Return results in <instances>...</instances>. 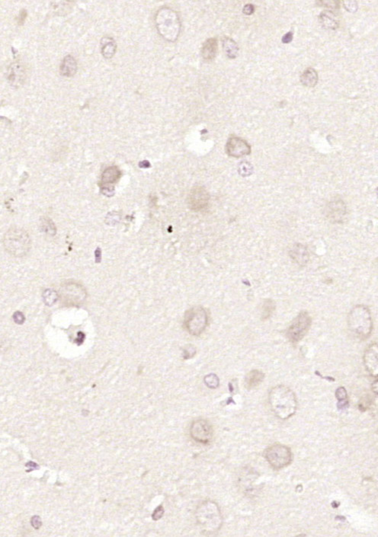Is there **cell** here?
<instances>
[{
    "mask_svg": "<svg viewBox=\"0 0 378 537\" xmlns=\"http://www.w3.org/2000/svg\"><path fill=\"white\" fill-rule=\"evenodd\" d=\"M226 150L230 157L240 158L250 154L251 146L246 140L234 136L228 140Z\"/></svg>",
    "mask_w": 378,
    "mask_h": 537,
    "instance_id": "obj_13",
    "label": "cell"
},
{
    "mask_svg": "<svg viewBox=\"0 0 378 537\" xmlns=\"http://www.w3.org/2000/svg\"><path fill=\"white\" fill-rule=\"evenodd\" d=\"M291 259L299 266L306 265L310 259V254L308 248L302 244H294L289 251Z\"/></svg>",
    "mask_w": 378,
    "mask_h": 537,
    "instance_id": "obj_16",
    "label": "cell"
},
{
    "mask_svg": "<svg viewBox=\"0 0 378 537\" xmlns=\"http://www.w3.org/2000/svg\"><path fill=\"white\" fill-rule=\"evenodd\" d=\"M377 261H378V259H377ZM377 267H378V261H377Z\"/></svg>",
    "mask_w": 378,
    "mask_h": 537,
    "instance_id": "obj_37",
    "label": "cell"
},
{
    "mask_svg": "<svg viewBox=\"0 0 378 537\" xmlns=\"http://www.w3.org/2000/svg\"><path fill=\"white\" fill-rule=\"evenodd\" d=\"M371 389L372 391H373L375 394L378 395V379H376V380L372 383Z\"/></svg>",
    "mask_w": 378,
    "mask_h": 537,
    "instance_id": "obj_35",
    "label": "cell"
},
{
    "mask_svg": "<svg viewBox=\"0 0 378 537\" xmlns=\"http://www.w3.org/2000/svg\"><path fill=\"white\" fill-rule=\"evenodd\" d=\"M60 295L65 305H78L86 299V291L79 283L67 281L60 287Z\"/></svg>",
    "mask_w": 378,
    "mask_h": 537,
    "instance_id": "obj_9",
    "label": "cell"
},
{
    "mask_svg": "<svg viewBox=\"0 0 378 537\" xmlns=\"http://www.w3.org/2000/svg\"><path fill=\"white\" fill-rule=\"evenodd\" d=\"M117 51V44L113 37L105 36L101 40V53L105 59H111Z\"/></svg>",
    "mask_w": 378,
    "mask_h": 537,
    "instance_id": "obj_18",
    "label": "cell"
},
{
    "mask_svg": "<svg viewBox=\"0 0 378 537\" xmlns=\"http://www.w3.org/2000/svg\"><path fill=\"white\" fill-rule=\"evenodd\" d=\"M222 47L228 58L235 59L238 56L240 48L237 42L231 37H224L222 39Z\"/></svg>",
    "mask_w": 378,
    "mask_h": 537,
    "instance_id": "obj_21",
    "label": "cell"
},
{
    "mask_svg": "<svg viewBox=\"0 0 378 537\" xmlns=\"http://www.w3.org/2000/svg\"><path fill=\"white\" fill-rule=\"evenodd\" d=\"M264 376H266V375L261 370H251L249 373H247L246 378H245L246 388L248 390L255 389V387H258L262 382V381L264 380Z\"/></svg>",
    "mask_w": 378,
    "mask_h": 537,
    "instance_id": "obj_20",
    "label": "cell"
},
{
    "mask_svg": "<svg viewBox=\"0 0 378 537\" xmlns=\"http://www.w3.org/2000/svg\"><path fill=\"white\" fill-rule=\"evenodd\" d=\"M217 51V41L215 37L208 39L202 48V56L206 61H211L215 58Z\"/></svg>",
    "mask_w": 378,
    "mask_h": 537,
    "instance_id": "obj_19",
    "label": "cell"
},
{
    "mask_svg": "<svg viewBox=\"0 0 378 537\" xmlns=\"http://www.w3.org/2000/svg\"><path fill=\"white\" fill-rule=\"evenodd\" d=\"M300 82L307 87H314L318 82V74L313 68H308L300 76Z\"/></svg>",
    "mask_w": 378,
    "mask_h": 537,
    "instance_id": "obj_23",
    "label": "cell"
},
{
    "mask_svg": "<svg viewBox=\"0 0 378 537\" xmlns=\"http://www.w3.org/2000/svg\"><path fill=\"white\" fill-rule=\"evenodd\" d=\"M210 199L211 197L205 187L196 186L189 192L187 199V205L189 208L194 211H202L208 208Z\"/></svg>",
    "mask_w": 378,
    "mask_h": 537,
    "instance_id": "obj_11",
    "label": "cell"
},
{
    "mask_svg": "<svg viewBox=\"0 0 378 537\" xmlns=\"http://www.w3.org/2000/svg\"><path fill=\"white\" fill-rule=\"evenodd\" d=\"M204 382L206 384L207 387L210 389H216L220 385V380H219L218 376L214 373H211V374L207 375L204 379Z\"/></svg>",
    "mask_w": 378,
    "mask_h": 537,
    "instance_id": "obj_26",
    "label": "cell"
},
{
    "mask_svg": "<svg viewBox=\"0 0 378 537\" xmlns=\"http://www.w3.org/2000/svg\"><path fill=\"white\" fill-rule=\"evenodd\" d=\"M7 79H8L9 83L13 87H20L25 80V68L20 63H12L9 67Z\"/></svg>",
    "mask_w": 378,
    "mask_h": 537,
    "instance_id": "obj_15",
    "label": "cell"
},
{
    "mask_svg": "<svg viewBox=\"0 0 378 537\" xmlns=\"http://www.w3.org/2000/svg\"><path fill=\"white\" fill-rule=\"evenodd\" d=\"M239 172H240V175H243V176H248V175L252 174V165L248 163V162H242L240 164V166H239Z\"/></svg>",
    "mask_w": 378,
    "mask_h": 537,
    "instance_id": "obj_27",
    "label": "cell"
},
{
    "mask_svg": "<svg viewBox=\"0 0 378 537\" xmlns=\"http://www.w3.org/2000/svg\"><path fill=\"white\" fill-rule=\"evenodd\" d=\"M254 12H255V7L252 4H247V5L245 6L243 10V13L245 15H247V16L253 14Z\"/></svg>",
    "mask_w": 378,
    "mask_h": 537,
    "instance_id": "obj_29",
    "label": "cell"
},
{
    "mask_svg": "<svg viewBox=\"0 0 378 537\" xmlns=\"http://www.w3.org/2000/svg\"><path fill=\"white\" fill-rule=\"evenodd\" d=\"M336 396L338 399H342V400H345L347 397V393H346V390L343 387H340L337 390Z\"/></svg>",
    "mask_w": 378,
    "mask_h": 537,
    "instance_id": "obj_30",
    "label": "cell"
},
{
    "mask_svg": "<svg viewBox=\"0 0 378 537\" xmlns=\"http://www.w3.org/2000/svg\"><path fill=\"white\" fill-rule=\"evenodd\" d=\"M78 64L72 56L67 55L62 60L60 66V74L65 77H72L77 74Z\"/></svg>",
    "mask_w": 378,
    "mask_h": 537,
    "instance_id": "obj_17",
    "label": "cell"
},
{
    "mask_svg": "<svg viewBox=\"0 0 378 537\" xmlns=\"http://www.w3.org/2000/svg\"><path fill=\"white\" fill-rule=\"evenodd\" d=\"M31 524L34 526L35 529H39L41 526H42V520H41L40 517L37 516H34L31 519Z\"/></svg>",
    "mask_w": 378,
    "mask_h": 537,
    "instance_id": "obj_31",
    "label": "cell"
},
{
    "mask_svg": "<svg viewBox=\"0 0 378 537\" xmlns=\"http://www.w3.org/2000/svg\"><path fill=\"white\" fill-rule=\"evenodd\" d=\"M196 521L205 535H213L219 532L223 525V517L218 505L214 501L202 502L196 512Z\"/></svg>",
    "mask_w": 378,
    "mask_h": 537,
    "instance_id": "obj_2",
    "label": "cell"
},
{
    "mask_svg": "<svg viewBox=\"0 0 378 537\" xmlns=\"http://www.w3.org/2000/svg\"><path fill=\"white\" fill-rule=\"evenodd\" d=\"M323 5L326 6V7H329V8H338L339 3L335 2V1H330V2H322Z\"/></svg>",
    "mask_w": 378,
    "mask_h": 537,
    "instance_id": "obj_33",
    "label": "cell"
},
{
    "mask_svg": "<svg viewBox=\"0 0 378 537\" xmlns=\"http://www.w3.org/2000/svg\"><path fill=\"white\" fill-rule=\"evenodd\" d=\"M269 402L274 414L281 420L290 418L297 411L295 393L285 385H277L272 388L269 393Z\"/></svg>",
    "mask_w": 378,
    "mask_h": 537,
    "instance_id": "obj_1",
    "label": "cell"
},
{
    "mask_svg": "<svg viewBox=\"0 0 378 537\" xmlns=\"http://www.w3.org/2000/svg\"><path fill=\"white\" fill-rule=\"evenodd\" d=\"M208 315L202 305H196L186 311L184 318V327L193 336H200L208 325Z\"/></svg>",
    "mask_w": 378,
    "mask_h": 537,
    "instance_id": "obj_6",
    "label": "cell"
},
{
    "mask_svg": "<svg viewBox=\"0 0 378 537\" xmlns=\"http://www.w3.org/2000/svg\"><path fill=\"white\" fill-rule=\"evenodd\" d=\"M158 34L166 42H175L181 33V23L177 12L169 7H162L154 18Z\"/></svg>",
    "mask_w": 378,
    "mask_h": 537,
    "instance_id": "obj_3",
    "label": "cell"
},
{
    "mask_svg": "<svg viewBox=\"0 0 378 537\" xmlns=\"http://www.w3.org/2000/svg\"><path fill=\"white\" fill-rule=\"evenodd\" d=\"M121 175H122V172L117 166H110L107 168L102 173V184H115L120 178Z\"/></svg>",
    "mask_w": 378,
    "mask_h": 537,
    "instance_id": "obj_22",
    "label": "cell"
},
{
    "mask_svg": "<svg viewBox=\"0 0 378 537\" xmlns=\"http://www.w3.org/2000/svg\"><path fill=\"white\" fill-rule=\"evenodd\" d=\"M4 246L6 251L15 257H23L31 249V239L25 229L12 227L4 235Z\"/></svg>",
    "mask_w": 378,
    "mask_h": 537,
    "instance_id": "obj_5",
    "label": "cell"
},
{
    "mask_svg": "<svg viewBox=\"0 0 378 537\" xmlns=\"http://www.w3.org/2000/svg\"><path fill=\"white\" fill-rule=\"evenodd\" d=\"M347 214V207L341 199H334L326 207V216L333 223H342Z\"/></svg>",
    "mask_w": 378,
    "mask_h": 537,
    "instance_id": "obj_12",
    "label": "cell"
},
{
    "mask_svg": "<svg viewBox=\"0 0 378 537\" xmlns=\"http://www.w3.org/2000/svg\"><path fill=\"white\" fill-rule=\"evenodd\" d=\"M190 436L197 443L202 444H208L212 441L214 431L209 421L205 419H197L192 423L190 429Z\"/></svg>",
    "mask_w": 378,
    "mask_h": 537,
    "instance_id": "obj_10",
    "label": "cell"
},
{
    "mask_svg": "<svg viewBox=\"0 0 378 537\" xmlns=\"http://www.w3.org/2000/svg\"><path fill=\"white\" fill-rule=\"evenodd\" d=\"M158 514L159 516H160V517H161L162 516H163V509L161 506H160V508H158L157 510H156L155 512H154V515H153V518H154V520H158Z\"/></svg>",
    "mask_w": 378,
    "mask_h": 537,
    "instance_id": "obj_34",
    "label": "cell"
},
{
    "mask_svg": "<svg viewBox=\"0 0 378 537\" xmlns=\"http://www.w3.org/2000/svg\"><path fill=\"white\" fill-rule=\"evenodd\" d=\"M183 356L184 360H188L193 358L197 353V349L193 344L186 346L185 349H183Z\"/></svg>",
    "mask_w": 378,
    "mask_h": 537,
    "instance_id": "obj_28",
    "label": "cell"
},
{
    "mask_svg": "<svg viewBox=\"0 0 378 537\" xmlns=\"http://www.w3.org/2000/svg\"><path fill=\"white\" fill-rule=\"evenodd\" d=\"M320 22L322 26L328 29H335L338 28V22L331 12H323L320 14Z\"/></svg>",
    "mask_w": 378,
    "mask_h": 537,
    "instance_id": "obj_24",
    "label": "cell"
},
{
    "mask_svg": "<svg viewBox=\"0 0 378 537\" xmlns=\"http://www.w3.org/2000/svg\"><path fill=\"white\" fill-rule=\"evenodd\" d=\"M292 40L293 33L291 32V31H289V32L287 33L286 34H285V35L283 36L282 40L281 41H282V42L284 44H288L290 43V42H291Z\"/></svg>",
    "mask_w": 378,
    "mask_h": 537,
    "instance_id": "obj_32",
    "label": "cell"
},
{
    "mask_svg": "<svg viewBox=\"0 0 378 537\" xmlns=\"http://www.w3.org/2000/svg\"><path fill=\"white\" fill-rule=\"evenodd\" d=\"M348 326L355 338L361 341L367 339L373 329V321L368 307L364 305L354 306L348 316Z\"/></svg>",
    "mask_w": 378,
    "mask_h": 537,
    "instance_id": "obj_4",
    "label": "cell"
},
{
    "mask_svg": "<svg viewBox=\"0 0 378 537\" xmlns=\"http://www.w3.org/2000/svg\"><path fill=\"white\" fill-rule=\"evenodd\" d=\"M312 323V318L307 311H301L293 320L286 332V336L293 344L301 341L308 334Z\"/></svg>",
    "mask_w": 378,
    "mask_h": 537,
    "instance_id": "obj_8",
    "label": "cell"
},
{
    "mask_svg": "<svg viewBox=\"0 0 378 537\" xmlns=\"http://www.w3.org/2000/svg\"><path fill=\"white\" fill-rule=\"evenodd\" d=\"M376 194H377V196H378V188H377V190H376Z\"/></svg>",
    "mask_w": 378,
    "mask_h": 537,
    "instance_id": "obj_36",
    "label": "cell"
},
{
    "mask_svg": "<svg viewBox=\"0 0 378 537\" xmlns=\"http://www.w3.org/2000/svg\"><path fill=\"white\" fill-rule=\"evenodd\" d=\"M363 361L367 373L373 377H378V342L373 343L367 347Z\"/></svg>",
    "mask_w": 378,
    "mask_h": 537,
    "instance_id": "obj_14",
    "label": "cell"
},
{
    "mask_svg": "<svg viewBox=\"0 0 378 537\" xmlns=\"http://www.w3.org/2000/svg\"><path fill=\"white\" fill-rule=\"evenodd\" d=\"M269 465L275 470H282L292 462L293 454L291 448L281 444L269 446L264 453Z\"/></svg>",
    "mask_w": 378,
    "mask_h": 537,
    "instance_id": "obj_7",
    "label": "cell"
},
{
    "mask_svg": "<svg viewBox=\"0 0 378 537\" xmlns=\"http://www.w3.org/2000/svg\"><path fill=\"white\" fill-rule=\"evenodd\" d=\"M276 309V303L271 299H267L263 302L261 305V318L262 320H267L273 314Z\"/></svg>",
    "mask_w": 378,
    "mask_h": 537,
    "instance_id": "obj_25",
    "label": "cell"
}]
</instances>
